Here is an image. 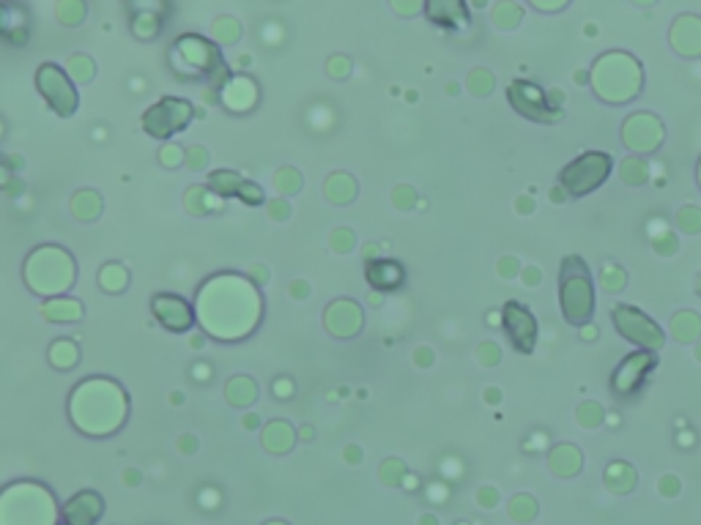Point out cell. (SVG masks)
<instances>
[{
	"label": "cell",
	"instance_id": "6da1fadb",
	"mask_svg": "<svg viewBox=\"0 0 701 525\" xmlns=\"http://www.w3.org/2000/svg\"><path fill=\"white\" fill-rule=\"evenodd\" d=\"M195 312L206 334L233 343L255 331L264 315V302L255 290V282H247L239 274H216L203 282Z\"/></svg>",
	"mask_w": 701,
	"mask_h": 525
},
{
	"label": "cell",
	"instance_id": "7a4b0ae2",
	"mask_svg": "<svg viewBox=\"0 0 701 525\" xmlns=\"http://www.w3.org/2000/svg\"><path fill=\"white\" fill-rule=\"evenodd\" d=\"M126 392L107 378H88L80 386H75L69 400V414L71 424L80 432L104 438L110 432H116L124 419H126Z\"/></svg>",
	"mask_w": 701,
	"mask_h": 525
},
{
	"label": "cell",
	"instance_id": "3957f363",
	"mask_svg": "<svg viewBox=\"0 0 701 525\" xmlns=\"http://www.w3.org/2000/svg\"><path fill=\"white\" fill-rule=\"evenodd\" d=\"M77 277V262L63 246L45 244L33 249L25 260V282L36 295H63Z\"/></svg>",
	"mask_w": 701,
	"mask_h": 525
},
{
	"label": "cell",
	"instance_id": "277c9868",
	"mask_svg": "<svg viewBox=\"0 0 701 525\" xmlns=\"http://www.w3.org/2000/svg\"><path fill=\"white\" fill-rule=\"evenodd\" d=\"M55 498L45 484L17 481L0 493V525H58Z\"/></svg>",
	"mask_w": 701,
	"mask_h": 525
},
{
	"label": "cell",
	"instance_id": "5b68a950",
	"mask_svg": "<svg viewBox=\"0 0 701 525\" xmlns=\"http://www.w3.org/2000/svg\"><path fill=\"white\" fill-rule=\"evenodd\" d=\"M562 312L573 326H583L595 312L592 277L578 254H567L562 260Z\"/></svg>",
	"mask_w": 701,
	"mask_h": 525
},
{
	"label": "cell",
	"instance_id": "8992f818",
	"mask_svg": "<svg viewBox=\"0 0 701 525\" xmlns=\"http://www.w3.org/2000/svg\"><path fill=\"white\" fill-rule=\"evenodd\" d=\"M195 116V107L187 99H162L157 101L149 112L143 116V129L149 132L151 137L167 140L173 134H178L183 126H187Z\"/></svg>",
	"mask_w": 701,
	"mask_h": 525
},
{
	"label": "cell",
	"instance_id": "52a82bcc",
	"mask_svg": "<svg viewBox=\"0 0 701 525\" xmlns=\"http://www.w3.org/2000/svg\"><path fill=\"white\" fill-rule=\"evenodd\" d=\"M608 173H611V157L592 151V154H583L581 159H575L573 165L562 170V186L573 198H581L586 192L598 190Z\"/></svg>",
	"mask_w": 701,
	"mask_h": 525
},
{
	"label": "cell",
	"instance_id": "ba28073f",
	"mask_svg": "<svg viewBox=\"0 0 701 525\" xmlns=\"http://www.w3.org/2000/svg\"><path fill=\"white\" fill-rule=\"evenodd\" d=\"M36 85H39L42 96L47 99V104L58 112V116H71L77 109V91L71 88L66 71L58 69L55 63H45L36 74Z\"/></svg>",
	"mask_w": 701,
	"mask_h": 525
},
{
	"label": "cell",
	"instance_id": "9c48e42d",
	"mask_svg": "<svg viewBox=\"0 0 701 525\" xmlns=\"http://www.w3.org/2000/svg\"><path fill=\"white\" fill-rule=\"evenodd\" d=\"M614 323H616V328L622 331V336H627V340L636 343L639 348L652 351V353L663 348V331H660L644 312L627 307V304H624V307H616V310H614Z\"/></svg>",
	"mask_w": 701,
	"mask_h": 525
},
{
	"label": "cell",
	"instance_id": "30bf717a",
	"mask_svg": "<svg viewBox=\"0 0 701 525\" xmlns=\"http://www.w3.org/2000/svg\"><path fill=\"white\" fill-rule=\"evenodd\" d=\"M151 310H154V318L167 328V331H190L192 323H195V310L187 298H181L175 293H157L151 298Z\"/></svg>",
	"mask_w": 701,
	"mask_h": 525
},
{
	"label": "cell",
	"instance_id": "8fae6325",
	"mask_svg": "<svg viewBox=\"0 0 701 525\" xmlns=\"http://www.w3.org/2000/svg\"><path fill=\"white\" fill-rule=\"evenodd\" d=\"M208 190L216 192L219 198H239L247 206H264V190L252 181H244L239 173L233 170H214L208 175Z\"/></svg>",
	"mask_w": 701,
	"mask_h": 525
},
{
	"label": "cell",
	"instance_id": "7c38bea8",
	"mask_svg": "<svg viewBox=\"0 0 701 525\" xmlns=\"http://www.w3.org/2000/svg\"><path fill=\"white\" fill-rule=\"evenodd\" d=\"M509 101L515 104V109L521 112V116L532 118V121H540V124H550V121H559L562 112L548 107V99L542 96V91L532 83H515L509 88Z\"/></svg>",
	"mask_w": 701,
	"mask_h": 525
},
{
	"label": "cell",
	"instance_id": "4fadbf2b",
	"mask_svg": "<svg viewBox=\"0 0 701 525\" xmlns=\"http://www.w3.org/2000/svg\"><path fill=\"white\" fill-rule=\"evenodd\" d=\"M175 50L183 52V61H187L192 74H208L211 77L214 71H225L216 47L208 44L206 39H200V36H183V39H178Z\"/></svg>",
	"mask_w": 701,
	"mask_h": 525
},
{
	"label": "cell",
	"instance_id": "5bb4252c",
	"mask_svg": "<svg viewBox=\"0 0 701 525\" xmlns=\"http://www.w3.org/2000/svg\"><path fill=\"white\" fill-rule=\"evenodd\" d=\"M323 320H326V328L335 336H340V340H348V336L359 334V328L364 323L362 307L356 302H351V298H338V302H331Z\"/></svg>",
	"mask_w": 701,
	"mask_h": 525
},
{
	"label": "cell",
	"instance_id": "9a60e30c",
	"mask_svg": "<svg viewBox=\"0 0 701 525\" xmlns=\"http://www.w3.org/2000/svg\"><path fill=\"white\" fill-rule=\"evenodd\" d=\"M504 326H507V334H509L512 345L518 348L521 353H532L537 326H534V318L529 315V310H524L518 302H509L504 307Z\"/></svg>",
	"mask_w": 701,
	"mask_h": 525
},
{
	"label": "cell",
	"instance_id": "2e32d148",
	"mask_svg": "<svg viewBox=\"0 0 701 525\" xmlns=\"http://www.w3.org/2000/svg\"><path fill=\"white\" fill-rule=\"evenodd\" d=\"M104 512V498L94 490H83L61 509L58 525H96Z\"/></svg>",
	"mask_w": 701,
	"mask_h": 525
},
{
	"label": "cell",
	"instance_id": "e0dca14e",
	"mask_svg": "<svg viewBox=\"0 0 701 525\" xmlns=\"http://www.w3.org/2000/svg\"><path fill=\"white\" fill-rule=\"evenodd\" d=\"M655 367V353L652 351H644V353H633V356H627L619 369L614 372V389L627 394V392H633V386L644 378V372H649Z\"/></svg>",
	"mask_w": 701,
	"mask_h": 525
},
{
	"label": "cell",
	"instance_id": "ac0fdd59",
	"mask_svg": "<svg viewBox=\"0 0 701 525\" xmlns=\"http://www.w3.org/2000/svg\"><path fill=\"white\" fill-rule=\"evenodd\" d=\"M364 274H367V282L379 290H395L403 282V269L395 260H371Z\"/></svg>",
	"mask_w": 701,
	"mask_h": 525
},
{
	"label": "cell",
	"instance_id": "d6986e66",
	"mask_svg": "<svg viewBox=\"0 0 701 525\" xmlns=\"http://www.w3.org/2000/svg\"><path fill=\"white\" fill-rule=\"evenodd\" d=\"M428 17L438 25L463 28L469 22L463 0H428Z\"/></svg>",
	"mask_w": 701,
	"mask_h": 525
},
{
	"label": "cell",
	"instance_id": "ffe728a7",
	"mask_svg": "<svg viewBox=\"0 0 701 525\" xmlns=\"http://www.w3.org/2000/svg\"><path fill=\"white\" fill-rule=\"evenodd\" d=\"M548 465H550V471L557 473V476H562V479H567V476H575L578 471H581V452L575 446H567V443H562V446H557L550 452V457H548Z\"/></svg>",
	"mask_w": 701,
	"mask_h": 525
},
{
	"label": "cell",
	"instance_id": "44dd1931",
	"mask_svg": "<svg viewBox=\"0 0 701 525\" xmlns=\"http://www.w3.org/2000/svg\"><path fill=\"white\" fill-rule=\"evenodd\" d=\"M293 443H297V432H293V427L288 422H272L264 427V446L269 448V452L285 455L293 448Z\"/></svg>",
	"mask_w": 701,
	"mask_h": 525
},
{
	"label": "cell",
	"instance_id": "7402d4cb",
	"mask_svg": "<svg viewBox=\"0 0 701 525\" xmlns=\"http://www.w3.org/2000/svg\"><path fill=\"white\" fill-rule=\"evenodd\" d=\"M42 312H45L47 320H55V323H75V320L83 318V304L75 302V298H61V295H55V298H50V302L42 307Z\"/></svg>",
	"mask_w": 701,
	"mask_h": 525
},
{
	"label": "cell",
	"instance_id": "603a6c76",
	"mask_svg": "<svg viewBox=\"0 0 701 525\" xmlns=\"http://www.w3.org/2000/svg\"><path fill=\"white\" fill-rule=\"evenodd\" d=\"M326 198L335 206H348L356 198V181L348 173H331L326 178Z\"/></svg>",
	"mask_w": 701,
	"mask_h": 525
},
{
	"label": "cell",
	"instance_id": "cb8c5ba5",
	"mask_svg": "<svg viewBox=\"0 0 701 525\" xmlns=\"http://www.w3.org/2000/svg\"><path fill=\"white\" fill-rule=\"evenodd\" d=\"M225 397L231 405H239V408H247L257 400V386L252 378L247 375H239V378H231L228 386H225Z\"/></svg>",
	"mask_w": 701,
	"mask_h": 525
},
{
	"label": "cell",
	"instance_id": "d4e9b609",
	"mask_svg": "<svg viewBox=\"0 0 701 525\" xmlns=\"http://www.w3.org/2000/svg\"><path fill=\"white\" fill-rule=\"evenodd\" d=\"M183 206L192 214H208L219 208V195L211 192L208 186H192V190L183 195Z\"/></svg>",
	"mask_w": 701,
	"mask_h": 525
},
{
	"label": "cell",
	"instance_id": "484cf974",
	"mask_svg": "<svg viewBox=\"0 0 701 525\" xmlns=\"http://www.w3.org/2000/svg\"><path fill=\"white\" fill-rule=\"evenodd\" d=\"M99 211H102V198L96 192H91V190H83V192H77L75 198H71V214H75L77 219H83V222L96 219Z\"/></svg>",
	"mask_w": 701,
	"mask_h": 525
},
{
	"label": "cell",
	"instance_id": "4316f807",
	"mask_svg": "<svg viewBox=\"0 0 701 525\" xmlns=\"http://www.w3.org/2000/svg\"><path fill=\"white\" fill-rule=\"evenodd\" d=\"M99 285L107 293H121L129 285V271L121 266V262H107V266L99 271Z\"/></svg>",
	"mask_w": 701,
	"mask_h": 525
},
{
	"label": "cell",
	"instance_id": "83f0119b",
	"mask_svg": "<svg viewBox=\"0 0 701 525\" xmlns=\"http://www.w3.org/2000/svg\"><path fill=\"white\" fill-rule=\"evenodd\" d=\"M50 361H53V367H58V369H71V367L80 361V351H77V345L71 343V340H58V343L50 345Z\"/></svg>",
	"mask_w": 701,
	"mask_h": 525
},
{
	"label": "cell",
	"instance_id": "f1b7e54d",
	"mask_svg": "<svg viewBox=\"0 0 701 525\" xmlns=\"http://www.w3.org/2000/svg\"><path fill=\"white\" fill-rule=\"evenodd\" d=\"M606 479H608V484L614 487L616 493H627V490H633V487H636V473L631 471V465H624V463L608 465Z\"/></svg>",
	"mask_w": 701,
	"mask_h": 525
},
{
	"label": "cell",
	"instance_id": "f546056e",
	"mask_svg": "<svg viewBox=\"0 0 701 525\" xmlns=\"http://www.w3.org/2000/svg\"><path fill=\"white\" fill-rule=\"evenodd\" d=\"M274 190L280 192V195H297L299 190H302V173L299 170H293V167H282V170H277V175H274Z\"/></svg>",
	"mask_w": 701,
	"mask_h": 525
},
{
	"label": "cell",
	"instance_id": "4dcf8cb0",
	"mask_svg": "<svg viewBox=\"0 0 701 525\" xmlns=\"http://www.w3.org/2000/svg\"><path fill=\"white\" fill-rule=\"evenodd\" d=\"M509 514L518 520V522H526V520H534V514H537V504H534V498L532 496H515L512 501H509Z\"/></svg>",
	"mask_w": 701,
	"mask_h": 525
},
{
	"label": "cell",
	"instance_id": "1f68e13d",
	"mask_svg": "<svg viewBox=\"0 0 701 525\" xmlns=\"http://www.w3.org/2000/svg\"><path fill=\"white\" fill-rule=\"evenodd\" d=\"M331 249L335 252H340V254H346V252H351L354 246H356V236H354V230H348V228H338L335 233H331Z\"/></svg>",
	"mask_w": 701,
	"mask_h": 525
},
{
	"label": "cell",
	"instance_id": "d6a6232c",
	"mask_svg": "<svg viewBox=\"0 0 701 525\" xmlns=\"http://www.w3.org/2000/svg\"><path fill=\"white\" fill-rule=\"evenodd\" d=\"M208 159H211V154L206 151L203 145H192V148H187V167L190 170H195V173H200V170H206L208 167Z\"/></svg>",
	"mask_w": 701,
	"mask_h": 525
},
{
	"label": "cell",
	"instance_id": "836d02e7",
	"mask_svg": "<svg viewBox=\"0 0 701 525\" xmlns=\"http://www.w3.org/2000/svg\"><path fill=\"white\" fill-rule=\"evenodd\" d=\"M183 159H187V151H183V148H178V145H165L162 151H159V162L165 165V167H178V165H183Z\"/></svg>",
	"mask_w": 701,
	"mask_h": 525
},
{
	"label": "cell",
	"instance_id": "e575fe53",
	"mask_svg": "<svg viewBox=\"0 0 701 525\" xmlns=\"http://www.w3.org/2000/svg\"><path fill=\"white\" fill-rule=\"evenodd\" d=\"M12 20V9L0 4V33H6L9 39H17V42H25V33L22 30H14L17 22H9Z\"/></svg>",
	"mask_w": 701,
	"mask_h": 525
},
{
	"label": "cell",
	"instance_id": "d590c367",
	"mask_svg": "<svg viewBox=\"0 0 701 525\" xmlns=\"http://www.w3.org/2000/svg\"><path fill=\"white\" fill-rule=\"evenodd\" d=\"M578 414H581V424H583V427H598V424L603 422L600 405H589V402H586V405H581Z\"/></svg>",
	"mask_w": 701,
	"mask_h": 525
},
{
	"label": "cell",
	"instance_id": "8d00e7d4",
	"mask_svg": "<svg viewBox=\"0 0 701 525\" xmlns=\"http://www.w3.org/2000/svg\"><path fill=\"white\" fill-rule=\"evenodd\" d=\"M400 476H403V463H397V460H389V463H384V465H381V479H384L387 484H397V481H400Z\"/></svg>",
	"mask_w": 701,
	"mask_h": 525
},
{
	"label": "cell",
	"instance_id": "74e56055",
	"mask_svg": "<svg viewBox=\"0 0 701 525\" xmlns=\"http://www.w3.org/2000/svg\"><path fill=\"white\" fill-rule=\"evenodd\" d=\"M395 206L397 208H412L414 206V192L409 190V186H397V190H395Z\"/></svg>",
	"mask_w": 701,
	"mask_h": 525
},
{
	"label": "cell",
	"instance_id": "f35d334b",
	"mask_svg": "<svg viewBox=\"0 0 701 525\" xmlns=\"http://www.w3.org/2000/svg\"><path fill=\"white\" fill-rule=\"evenodd\" d=\"M269 214L274 219H288L290 216V206L285 200H274V203H269Z\"/></svg>",
	"mask_w": 701,
	"mask_h": 525
},
{
	"label": "cell",
	"instance_id": "ab89813d",
	"mask_svg": "<svg viewBox=\"0 0 701 525\" xmlns=\"http://www.w3.org/2000/svg\"><path fill=\"white\" fill-rule=\"evenodd\" d=\"M12 178H14V173H12V162L0 157V186H6Z\"/></svg>",
	"mask_w": 701,
	"mask_h": 525
},
{
	"label": "cell",
	"instance_id": "60d3db41",
	"mask_svg": "<svg viewBox=\"0 0 701 525\" xmlns=\"http://www.w3.org/2000/svg\"><path fill=\"white\" fill-rule=\"evenodd\" d=\"M274 392H277V397H280V400H288V397H290V392H293V384H290L288 378H282V381H277V384H274Z\"/></svg>",
	"mask_w": 701,
	"mask_h": 525
},
{
	"label": "cell",
	"instance_id": "b9f144b4",
	"mask_svg": "<svg viewBox=\"0 0 701 525\" xmlns=\"http://www.w3.org/2000/svg\"><path fill=\"white\" fill-rule=\"evenodd\" d=\"M307 293H310L307 282H293V287H290V295H299V298H307Z\"/></svg>",
	"mask_w": 701,
	"mask_h": 525
},
{
	"label": "cell",
	"instance_id": "7bdbcfd3",
	"mask_svg": "<svg viewBox=\"0 0 701 525\" xmlns=\"http://www.w3.org/2000/svg\"><path fill=\"white\" fill-rule=\"evenodd\" d=\"M479 501H485V506H493L496 504V493L493 490H483V493H479Z\"/></svg>",
	"mask_w": 701,
	"mask_h": 525
},
{
	"label": "cell",
	"instance_id": "ee69618b",
	"mask_svg": "<svg viewBox=\"0 0 701 525\" xmlns=\"http://www.w3.org/2000/svg\"><path fill=\"white\" fill-rule=\"evenodd\" d=\"M663 481H666V484H663V490H666V493L672 496V493L677 490V484H674V479H672V476H666V479H663Z\"/></svg>",
	"mask_w": 701,
	"mask_h": 525
},
{
	"label": "cell",
	"instance_id": "f6af8a7d",
	"mask_svg": "<svg viewBox=\"0 0 701 525\" xmlns=\"http://www.w3.org/2000/svg\"><path fill=\"white\" fill-rule=\"evenodd\" d=\"M255 277L261 279V282H266V277H269V274H266V269H255Z\"/></svg>",
	"mask_w": 701,
	"mask_h": 525
},
{
	"label": "cell",
	"instance_id": "bcb514c9",
	"mask_svg": "<svg viewBox=\"0 0 701 525\" xmlns=\"http://www.w3.org/2000/svg\"><path fill=\"white\" fill-rule=\"evenodd\" d=\"M244 424H247V427H257V419H255V416H249V419H247Z\"/></svg>",
	"mask_w": 701,
	"mask_h": 525
},
{
	"label": "cell",
	"instance_id": "7dc6e473",
	"mask_svg": "<svg viewBox=\"0 0 701 525\" xmlns=\"http://www.w3.org/2000/svg\"><path fill=\"white\" fill-rule=\"evenodd\" d=\"M266 525H288V522H280V520H272V522H266Z\"/></svg>",
	"mask_w": 701,
	"mask_h": 525
},
{
	"label": "cell",
	"instance_id": "c3c4849f",
	"mask_svg": "<svg viewBox=\"0 0 701 525\" xmlns=\"http://www.w3.org/2000/svg\"><path fill=\"white\" fill-rule=\"evenodd\" d=\"M461 525H463V522H461Z\"/></svg>",
	"mask_w": 701,
	"mask_h": 525
}]
</instances>
